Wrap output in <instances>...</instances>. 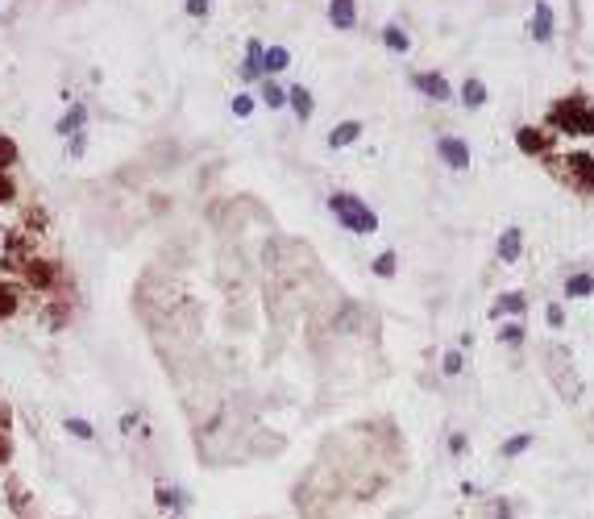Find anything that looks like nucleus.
<instances>
[{
    "label": "nucleus",
    "instance_id": "1",
    "mask_svg": "<svg viewBox=\"0 0 594 519\" xmlns=\"http://www.w3.org/2000/svg\"><path fill=\"white\" fill-rule=\"evenodd\" d=\"M329 212H333L337 220L349 229V233H362V237H366V233H374V229H379V216L370 212V208H366L357 195H349V191H337V195H329Z\"/></svg>",
    "mask_w": 594,
    "mask_h": 519
},
{
    "label": "nucleus",
    "instance_id": "2",
    "mask_svg": "<svg viewBox=\"0 0 594 519\" xmlns=\"http://www.w3.org/2000/svg\"><path fill=\"white\" fill-rule=\"evenodd\" d=\"M21 274H25V283L34 287V291H50V287H58V266L46 262V258H38V254L21 262Z\"/></svg>",
    "mask_w": 594,
    "mask_h": 519
},
{
    "label": "nucleus",
    "instance_id": "3",
    "mask_svg": "<svg viewBox=\"0 0 594 519\" xmlns=\"http://www.w3.org/2000/svg\"><path fill=\"white\" fill-rule=\"evenodd\" d=\"M582 117H586V104H582V100H557V104H553V125H557V129L582 133Z\"/></svg>",
    "mask_w": 594,
    "mask_h": 519
},
{
    "label": "nucleus",
    "instance_id": "4",
    "mask_svg": "<svg viewBox=\"0 0 594 519\" xmlns=\"http://www.w3.org/2000/svg\"><path fill=\"white\" fill-rule=\"evenodd\" d=\"M436 154H441L453 170H470V145L461 142V138H441V142H436Z\"/></svg>",
    "mask_w": 594,
    "mask_h": 519
},
{
    "label": "nucleus",
    "instance_id": "5",
    "mask_svg": "<svg viewBox=\"0 0 594 519\" xmlns=\"http://www.w3.org/2000/svg\"><path fill=\"white\" fill-rule=\"evenodd\" d=\"M565 179H573L582 191L594 187V158L590 154H573V158H565Z\"/></svg>",
    "mask_w": 594,
    "mask_h": 519
},
{
    "label": "nucleus",
    "instance_id": "6",
    "mask_svg": "<svg viewBox=\"0 0 594 519\" xmlns=\"http://www.w3.org/2000/svg\"><path fill=\"white\" fill-rule=\"evenodd\" d=\"M411 83L420 88L424 96H432V100H449V83L441 79V75H432V71H416L411 75Z\"/></svg>",
    "mask_w": 594,
    "mask_h": 519
},
{
    "label": "nucleus",
    "instance_id": "7",
    "mask_svg": "<svg viewBox=\"0 0 594 519\" xmlns=\"http://www.w3.org/2000/svg\"><path fill=\"white\" fill-rule=\"evenodd\" d=\"M21 312V287L17 283H0V320Z\"/></svg>",
    "mask_w": 594,
    "mask_h": 519
},
{
    "label": "nucleus",
    "instance_id": "8",
    "mask_svg": "<svg viewBox=\"0 0 594 519\" xmlns=\"http://www.w3.org/2000/svg\"><path fill=\"white\" fill-rule=\"evenodd\" d=\"M329 21H333L337 29H354V21H357L354 0H333V4H329Z\"/></svg>",
    "mask_w": 594,
    "mask_h": 519
},
{
    "label": "nucleus",
    "instance_id": "9",
    "mask_svg": "<svg viewBox=\"0 0 594 519\" xmlns=\"http://www.w3.org/2000/svg\"><path fill=\"white\" fill-rule=\"evenodd\" d=\"M516 142H520L523 154H545V150H548V138L541 133V129H528V125L516 133Z\"/></svg>",
    "mask_w": 594,
    "mask_h": 519
},
{
    "label": "nucleus",
    "instance_id": "10",
    "mask_svg": "<svg viewBox=\"0 0 594 519\" xmlns=\"http://www.w3.org/2000/svg\"><path fill=\"white\" fill-rule=\"evenodd\" d=\"M532 38H536V42H548V38H553V9H548V4H536V17H532Z\"/></svg>",
    "mask_w": 594,
    "mask_h": 519
},
{
    "label": "nucleus",
    "instance_id": "11",
    "mask_svg": "<svg viewBox=\"0 0 594 519\" xmlns=\"http://www.w3.org/2000/svg\"><path fill=\"white\" fill-rule=\"evenodd\" d=\"M357 138H362V120H345V125H337L333 133H329V145H333V150H341V145L357 142Z\"/></svg>",
    "mask_w": 594,
    "mask_h": 519
},
{
    "label": "nucleus",
    "instance_id": "12",
    "mask_svg": "<svg viewBox=\"0 0 594 519\" xmlns=\"http://www.w3.org/2000/svg\"><path fill=\"white\" fill-rule=\"evenodd\" d=\"M520 245H523V233H520V229H507V233L499 237V258L503 262H516V258H520Z\"/></svg>",
    "mask_w": 594,
    "mask_h": 519
},
{
    "label": "nucleus",
    "instance_id": "13",
    "mask_svg": "<svg viewBox=\"0 0 594 519\" xmlns=\"http://www.w3.org/2000/svg\"><path fill=\"white\" fill-rule=\"evenodd\" d=\"M287 63H291V54H287L283 46H270V50H262V67H266V75H275V71H287Z\"/></svg>",
    "mask_w": 594,
    "mask_h": 519
},
{
    "label": "nucleus",
    "instance_id": "14",
    "mask_svg": "<svg viewBox=\"0 0 594 519\" xmlns=\"http://www.w3.org/2000/svg\"><path fill=\"white\" fill-rule=\"evenodd\" d=\"M523 307H528V299H523L520 291H507V295H499V304L491 307L495 316H503V312H511V316H520Z\"/></svg>",
    "mask_w": 594,
    "mask_h": 519
},
{
    "label": "nucleus",
    "instance_id": "15",
    "mask_svg": "<svg viewBox=\"0 0 594 519\" xmlns=\"http://www.w3.org/2000/svg\"><path fill=\"white\" fill-rule=\"evenodd\" d=\"M287 100H291V108H295V117H299V120L312 117V92H304V88H291V92H287Z\"/></svg>",
    "mask_w": 594,
    "mask_h": 519
},
{
    "label": "nucleus",
    "instance_id": "16",
    "mask_svg": "<svg viewBox=\"0 0 594 519\" xmlns=\"http://www.w3.org/2000/svg\"><path fill=\"white\" fill-rule=\"evenodd\" d=\"M258 71H262V46H258V42H250L245 63H241V75H245V79H258Z\"/></svg>",
    "mask_w": 594,
    "mask_h": 519
},
{
    "label": "nucleus",
    "instance_id": "17",
    "mask_svg": "<svg viewBox=\"0 0 594 519\" xmlns=\"http://www.w3.org/2000/svg\"><path fill=\"white\" fill-rule=\"evenodd\" d=\"M461 100H466V108H482V104H486V88H482L478 79H466V88H461Z\"/></svg>",
    "mask_w": 594,
    "mask_h": 519
},
{
    "label": "nucleus",
    "instance_id": "18",
    "mask_svg": "<svg viewBox=\"0 0 594 519\" xmlns=\"http://www.w3.org/2000/svg\"><path fill=\"white\" fill-rule=\"evenodd\" d=\"M590 291H594L590 274H573V279H565V295H573V299H586Z\"/></svg>",
    "mask_w": 594,
    "mask_h": 519
},
{
    "label": "nucleus",
    "instance_id": "19",
    "mask_svg": "<svg viewBox=\"0 0 594 519\" xmlns=\"http://www.w3.org/2000/svg\"><path fill=\"white\" fill-rule=\"evenodd\" d=\"M382 42H386V50H395V54H404V50L411 46V42H407V34L399 29V25H386V29H382Z\"/></svg>",
    "mask_w": 594,
    "mask_h": 519
},
{
    "label": "nucleus",
    "instance_id": "20",
    "mask_svg": "<svg viewBox=\"0 0 594 519\" xmlns=\"http://www.w3.org/2000/svg\"><path fill=\"white\" fill-rule=\"evenodd\" d=\"M83 129V108H75V113H67V117L58 120V133L67 138V133H79Z\"/></svg>",
    "mask_w": 594,
    "mask_h": 519
},
{
    "label": "nucleus",
    "instance_id": "21",
    "mask_svg": "<svg viewBox=\"0 0 594 519\" xmlns=\"http://www.w3.org/2000/svg\"><path fill=\"white\" fill-rule=\"evenodd\" d=\"M528 445H532V436H528V432H520V436H511V441L503 445V457H520Z\"/></svg>",
    "mask_w": 594,
    "mask_h": 519
},
{
    "label": "nucleus",
    "instance_id": "22",
    "mask_svg": "<svg viewBox=\"0 0 594 519\" xmlns=\"http://www.w3.org/2000/svg\"><path fill=\"white\" fill-rule=\"evenodd\" d=\"M13 163H17V145L9 142V138H0V170H9Z\"/></svg>",
    "mask_w": 594,
    "mask_h": 519
},
{
    "label": "nucleus",
    "instance_id": "23",
    "mask_svg": "<svg viewBox=\"0 0 594 519\" xmlns=\"http://www.w3.org/2000/svg\"><path fill=\"white\" fill-rule=\"evenodd\" d=\"M0 461H9V411L0 407Z\"/></svg>",
    "mask_w": 594,
    "mask_h": 519
},
{
    "label": "nucleus",
    "instance_id": "24",
    "mask_svg": "<svg viewBox=\"0 0 594 519\" xmlns=\"http://www.w3.org/2000/svg\"><path fill=\"white\" fill-rule=\"evenodd\" d=\"M67 432H71V436H79V441H92V436H96L88 420H67Z\"/></svg>",
    "mask_w": 594,
    "mask_h": 519
},
{
    "label": "nucleus",
    "instance_id": "25",
    "mask_svg": "<svg viewBox=\"0 0 594 519\" xmlns=\"http://www.w3.org/2000/svg\"><path fill=\"white\" fill-rule=\"evenodd\" d=\"M262 100H266L270 108H279V104L287 100V92H283V88H275V83H266V88H262Z\"/></svg>",
    "mask_w": 594,
    "mask_h": 519
},
{
    "label": "nucleus",
    "instance_id": "26",
    "mask_svg": "<svg viewBox=\"0 0 594 519\" xmlns=\"http://www.w3.org/2000/svg\"><path fill=\"white\" fill-rule=\"evenodd\" d=\"M374 274H382V279H391V274H395V254H391V250L374 262Z\"/></svg>",
    "mask_w": 594,
    "mask_h": 519
},
{
    "label": "nucleus",
    "instance_id": "27",
    "mask_svg": "<svg viewBox=\"0 0 594 519\" xmlns=\"http://www.w3.org/2000/svg\"><path fill=\"white\" fill-rule=\"evenodd\" d=\"M13 195H17V187H13V179H9V170H0V208H4Z\"/></svg>",
    "mask_w": 594,
    "mask_h": 519
},
{
    "label": "nucleus",
    "instance_id": "28",
    "mask_svg": "<svg viewBox=\"0 0 594 519\" xmlns=\"http://www.w3.org/2000/svg\"><path fill=\"white\" fill-rule=\"evenodd\" d=\"M499 341H507V345L516 349V345H523V329H520V324H507V329L499 332Z\"/></svg>",
    "mask_w": 594,
    "mask_h": 519
},
{
    "label": "nucleus",
    "instance_id": "29",
    "mask_svg": "<svg viewBox=\"0 0 594 519\" xmlns=\"http://www.w3.org/2000/svg\"><path fill=\"white\" fill-rule=\"evenodd\" d=\"M548 324H553V329H561V324H565V312H561V304H548Z\"/></svg>",
    "mask_w": 594,
    "mask_h": 519
},
{
    "label": "nucleus",
    "instance_id": "30",
    "mask_svg": "<svg viewBox=\"0 0 594 519\" xmlns=\"http://www.w3.org/2000/svg\"><path fill=\"white\" fill-rule=\"evenodd\" d=\"M233 113H237V117H250V113H254V100H250V96H237V100H233Z\"/></svg>",
    "mask_w": 594,
    "mask_h": 519
},
{
    "label": "nucleus",
    "instance_id": "31",
    "mask_svg": "<svg viewBox=\"0 0 594 519\" xmlns=\"http://www.w3.org/2000/svg\"><path fill=\"white\" fill-rule=\"evenodd\" d=\"M445 374H461V354H457V349L445 354Z\"/></svg>",
    "mask_w": 594,
    "mask_h": 519
},
{
    "label": "nucleus",
    "instance_id": "32",
    "mask_svg": "<svg viewBox=\"0 0 594 519\" xmlns=\"http://www.w3.org/2000/svg\"><path fill=\"white\" fill-rule=\"evenodd\" d=\"M449 453H453V457H461V453H466V436H461V432H453V436H449Z\"/></svg>",
    "mask_w": 594,
    "mask_h": 519
},
{
    "label": "nucleus",
    "instance_id": "33",
    "mask_svg": "<svg viewBox=\"0 0 594 519\" xmlns=\"http://www.w3.org/2000/svg\"><path fill=\"white\" fill-rule=\"evenodd\" d=\"M188 13L191 17H204L208 13V0H188Z\"/></svg>",
    "mask_w": 594,
    "mask_h": 519
}]
</instances>
